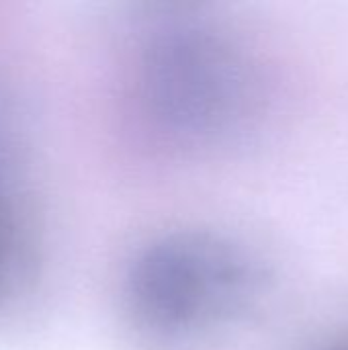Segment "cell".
Instances as JSON below:
<instances>
[{
  "mask_svg": "<svg viewBox=\"0 0 348 350\" xmlns=\"http://www.w3.org/2000/svg\"><path fill=\"white\" fill-rule=\"evenodd\" d=\"M265 267L211 230H174L142 246L123 277L125 314L158 350H195L240 326L265 295Z\"/></svg>",
  "mask_w": 348,
  "mask_h": 350,
  "instance_id": "1",
  "label": "cell"
},
{
  "mask_svg": "<svg viewBox=\"0 0 348 350\" xmlns=\"http://www.w3.org/2000/svg\"><path fill=\"white\" fill-rule=\"evenodd\" d=\"M137 96L158 133L183 144L240 129L254 76L226 35L195 16H160L137 59Z\"/></svg>",
  "mask_w": 348,
  "mask_h": 350,
  "instance_id": "2",
  "label": "cell"
},
{
  "mask_svg": "<svg viewBox=\"0 0 348 350\" xmlns=\"http://www.w3.org/2000/svg\"><path fill=\"white\" fill-rule=\"evenodd\" d=\"M37 271L33 219L14 183L0 185V310L18 299Z\"/></svg>",
  "mask_w": 348,
  "mask_h": 350,
  "instance_id": "3",
  "label": "cell"
},
{
  "mask_svg": "<svg viewBox=\"0 0 348 350\" xmlns=\"http://www.w3.org/2000/svg\"><path fill=\"white\" fill-rule=\"evenodd\" d=\"M14 164H16V142L6 119V111L0 105V185L14 183Z\"/></svg>",
  "mask_w": 348,
  "mask_h": 350,
  "instance_id": "4",
  "label": "cell"
},
{
  "mask_svg": "<svg viewBox=\"0 0 348 350\" xmlns=\"http://www.w3.org/2000/svg\"><path fill=\"white\" fill-rule=\"evenodd\" d=\"M314 350H348V334H345V336H336V338H330V340L322 342L320 347H316Z\"/></svg>",
  "mask_w": 348,
  "mask_h": 350,
  "instance_id": "5",
  "label": "cell"
}]
</instances>
